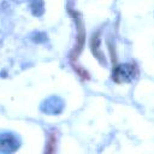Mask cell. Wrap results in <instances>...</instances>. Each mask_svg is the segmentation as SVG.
I'll return each mask as SVG.
<instances>
[{
    "instance_id": "6da1fadb",
    "label": "cell",
    "mask_w": 154,
    "mask_h": 154,
    "mask_svg": "<svg viewBox=\"0 0 154 154\" xmlns=\"http://www.w3.org/2000/svg\"><path fill=\"white\" fill-rule=\"evenodd\" d=\"M135 77V67L130 65H120L114 71V81L129 82Z\"/></svg>"
}]
</instances>
